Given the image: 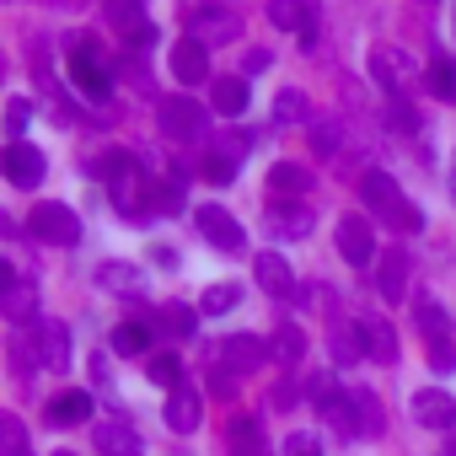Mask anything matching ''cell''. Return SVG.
Returning a JSON list of instances; mask_svg holds the SVG:
<instances>
[{"mask_svg": "<svg viewBox=\"0 0 456 456\" xmlns=\"http://www.w3.org/2000/svg\"><path fill=\"white\" fill-rule=\"evenodd\" d=\"M360 199L370 204V215H376V220H387V225H392V232H408V237H413V232H424V215L408 204V193L397 188V177H392V172H365V177H360Z\"/></svg>", "mask_w": 456, "mask_h": 456, "instance_id": "obj_1", "label": "cell"}, {"mask_svg": "<svg viewBox=\"0 0 456 456\" xmlns=\"http://www.w3.org/2000/svg\"><path fill=\"white\" fill-rule=\"evenodd\" d=\"M28 232H33V242H49V248H76V242H81V215H76L70 204L44 199V204L28 215Z\"/></svg>", "mask_w": 456, "mask_h": 456, "instance_id": "obj_2", "label": "cell"}, {"mask_svg": "<svg viewBox=\"0 0 456 456\" xmlns=\"http://www.w3.org/2000/svg\"><path fill=\"white\" fill-rule=\"evenodd\" d=\"M370 81H376L387 97H403V92L419 81V65H413V54L397 49V44H376V49H370Z\"/></svg>", "mask_w": 456, "mask_h": 456, "instance_id": "obj_3", "label": "cell"}, {"mask_svg": "<svg viewBox=\"0 0 456 456\" xmlns=\"http://www.w3.org/2000/svg\"><path fill=\"white\" fill-rule=\"evenodd\" d=\"M33 354H38V370H65L70 365V328L60 317H38L33 322Z\"/></svg>", "mask_w": 456, "mask_h": 456, "instance_id": "obj_4", "label": "cell"}, {"mask_svg": "<svg viewBox=\"0 0 456 456\" xmlns=\"http://www.w3.org/2000/svg\"><path fill=\"white\" fill-rule=\"evenodd\" d=\"M199 237L209 242V248H220V253H242V225H237V215L232 209H220V204H199Z\"/></svg>", "mask_w": 456, "mask_h": 456, "instance_id": "obj_5", "label": "cell"}, {"mask_svg": "<svg viewBox=\"0 0 456 456\" xmlns=\"http://www.w3.org/2000/svg\"><path fill=\"white\" fill-rule=\"evenodd\" d=\"M0 167H6V183H12V188H38V183H44V172H49L44 151H38V145H28V140H12L6 151H0Z\"/></svg>", "mask_w": 456, "mask_h": 456, "instance_id": "obj_6", "label": "cell"}, {"mask_svg": "<svg viewBox=\"0 0 456 456\" xmlns=\"http://www.w3.org/2000/svg\"><path fill=\"white\" fill-rule=\"evenodd\" d=\"M312 225H317L312 204H301V199H274L269 204V237L274 242H301Z\"/></svg>", "mask_w": 456, "mask_h": 456, "instance_id": "obj_7", "label": "cell"}, {"mask_svg": "<svg viewBox=\"0 0 456 456\" xmlns=\"http://www.w3.org/2000/svg\"><path fill=\"white\" fill-rule=\"evenodd\" d=\"M338 253H344V264H354V269L376 264V232H370L365 215H344V220H338Z\"/></svg>", "mask_w": 456, "mask_h": 456, "instance_id": "obj_8", "label": "cell"}, {"mask_svg": "<svg viewBox=\"0 0 456 456\" xmlns=\"http://www.w3.org/2000/svg\"><path fill=\"white\" fill-rule=\"evenodd\" d=\"M204 129H209V113L199 102H188V97L161 102V134H172V140H204Z\"/></svg>", "mask_w": 456, "mask_h": 456, "instance_id": "obj_9", "label": "cell"}, {"mask_svg": "<svg viewBox=\"0 0 456 456\" xmlns=\"http://www.w3.org/2000/svg\"><path fill=\"white\" fill-rule=\"evenodd\" d=\"M70 81H76L86 97H108V92H113V76H108V65L97 60L92 44H76V49H70Z\"/></svg>", "mask_w": 456, "mask_h": 456, "instance_id": "obj_10", "label": "cell"}, {"mask_svg": "<svg viewBox=\"0 0 456 456\" xmlns=\"http://www.w3.org/2000/svg\"><path fill=\"white\" fill-rule=\"evenodd\" d=\"M92 445H97L102 456H145V440H140V429H134L129 419H97Z\"/></svg>", "mask_w": 456, "mask_h": 456, "instance_id": "obj_11", "label": "cell"}, {"mask_svg": "<svg viewBox=\"0 0 456 456\" xmlns=\"http://www.w3.org/2000/svg\"><path fill=\"white\" fill-rule=\"evenodd\" d=\"M188 28H193L199 44H232V38L242 33V22L225 12V6H199V12L188 17Z\"/></svg>", "mask_w": 456, "mask_h": 456, "instance_id": "obj_12", "label": "cell"}, {"mask_svg": "<svg viewBox=\"0 0 456 456\" xmlns=\"http://www.w3.org/2000/svg\"><path fill=\"white\" fill-rule=\"evenodd\" d=\"M264 360H269V344H258L253 333H232V338L220 344V365H225V370H237V376L258 370Z\"/></svg>", "mask_w": 456, "mask_h": 456, "instance_id": "obj_13", "label": "cell"}, {"mask_svg": "<svg viewBox=\"0 0 456 456\" xmlns=\"http://www.w3.org/2000/svg\"><path fill=\"white\" fill-rule=\"evenodd\" d=\"M253 280H258V290L274 296V301H290V296H296V274H290V264H285L280 253H258Z\"/></svg>", "mask_w": 456, "mask_h": 456, "instance_id": "obj_14", "label": "cell"}, {"mask_svg": "<svg viewBox=\"0 0 456 456\" xmlns=\"http://www.w3.org/2000/svg\"><path fill=\"white\" fill-rule=\"evenodd\" d=\"M413 419L424 429H451L456 424V397L440 392V387H424V392H413Z\"/></svg>", "mask_w": 456, "mask_h": 456, "instance_id": "obj_15", "label": "cell"}, {"mask_svg": "<svg viewBox=\"0 0 456 456\" xmlns=\"http://www.w3.org/2000/svg\"><path fill=\"white\" fill-rule=\"evenodd\" d=\"M161 419H167V429H172V435H193V429L204 424V403H199V392H188V387H177V392L167 397V408H161Z\"/></svg>", "mask_w": 456, "mask_h": 456, "instance_id": "obj_16", "label": "cell"}, {"mask_svg": "<svg viewBox=\"0 0 456 456\" xmlns=\"http://www.w3.org/2000/svg\"><path fill=\"white\" fill-rule=\"evenodd\" d=\"M0 312H6V322H38V285L28 274H12L6 296H0Z\"/></svg>", "mask_w": 456, "mask_h": 456, "instance_id": "obj_17", "label": "cell"}, {"mask_svg": "<svg viewBox=\"0 0 456 456\" xmlns=\"http://www.w3.org/2000/svg\"><path fill=\"white\" fill-rule=\"evenodd\" d=\"M172 76H177L183 86H199V81L209 76V49H204L199 38H183V44H172Z\"/></svg>", "mask_w": 456, "mask_h": 456, "instance_id": "obj_18", "label": "cell"}, {"mask_svg": "<svg viewBox=\"0 0 456 456\" xmlns=\"http://www.w3.org/2000/svg\"><path fill=\"white\" fill-rule=\"evenodd\" d=\"M376 290H381V301H403L408 296V253L403 248H387V258L376 264Z\"/></svg>", "mask_w": 456, "mask_h": 456, "instance_id": "obj_19", "label": "cell"}, {"mask_svg": "<svg viewBox=\"0 0 456 456\" xmlns=\"http://www.w3.org/2000/svg\"><path fill=\"white\" fill-rule=\"evenodd\" d=\"M86 413H92V392H81V387H70V392H60L49 408H44V419L54 424V429H70V424H86Z\"/></svg>", "mask_w": 456, "mask_h": 456, "instance_id": "obj_20", "label": "cell"}, {"mask_svg": "<svg viewBox=\"0 0 456 456\" xmlns=\"http://www.w3.org/2000/svg\"><path fill=\"white\" fill-rule=\"evenodd\" d=\"M269 22L285 28V33H301L306 44L317 38V33H312V6H306V0H269Z\"/></svg>", "mask_w": 456, "mask_h": 456, "instance_id": "obj_21", "label": "cell"}, {"mask_svg": "<svg viewBox=\"0 0 456 456\" xmlns=\"http://www.w3.org/2000/svg\"><path fill=\"white\" fill-rule=\"evenodd\" d=\"M248 145V134H232V140H220L209 156H204V177L209 183H232L237 177V151Z\"/></svg>", "mask_w": 456, "mask_h": 456, "instance_id": "obj_22", "label": "cell"}, {"mask_svg": "<svg viewBox=\"0 0 456 456\" xmlns=\"http://www.w3.org/2000/svg\"><path fill=\"white\" fill-rule=\"evenodd\" d=\"M269 188H274L280 199H306V193H312V172L296 167V161H280V167H269Z\"/></svg>", "mask_w": 456, "mask_h": 456, "instance_id": "obj_23", "label": "cell"}, {"mask_svg": "<svg viewBox=\"0 0 456 456\" xmlns=\"http://www.w3.org/2000/svg\"><path fill=\"white\" fill-rule=\"evenodd\" d=\"M97 285H102V290H113V296H140L145 274H140L134 264H97Z\"/></svg>", "mask_w": 456, "mask_h": 456, "instance_id": "obj_24", "label": "cell"}, {"mask_svg": "<svg viewBox=\"0 0 456 456\" xmlns=\"http://www.w3.org/2000/svg\"><path fill=\"white\" fill-rule=\"evenodd\" d=\"M328 349H333V360L349 370V365L365 354V333H360V322H338V328L328 333Z\"/></svg>", "mask_w": 456, "mask_h": 456, "instance_id": "obj_25", "label": "cell"}, {"mask_svg": "<svg viewBox=\"0 0 456 456\" xmlns=\"http://www.w3.org/2000/svg\"><path fill=\"white\" fill-rule=\"evenodd\" d=\"M360 333H365V354H370V360H381V365H392V360H397V333H392L381 317H365V322H360Z\"/></svg>", "mask_w": 456, "mask_h": 456, "instance_id": "obj_26", "label": "cell"}, {"mask_svg": "<svg viewBox=\"0 0 456 456\" xmlns=\"http://www.w3.org/2000/svg\"><path fill=\"white\" fill-rule=\"evenodd\" d=\"M209 97H215V113H225V118L248 113V81H242V76H220Z\"/></svg>", "mask_w": 456, "mask_h": 456, "instance_id": "obj_27", "label": "cell"}, {"mask_svg": "<svg viewBox=\"0 0 456 456\" xmlns=\"http://www.w3.org/2000/svg\"><path fill=\"white\" fill-rule=\"evenodd\" d=\"M269 354H274V360H280V365H285V370H296V365H301V360H306V333H301V328H290V322H285V328H280V333H274V344H269Z\"/></svg>", "mask_w": 456, "mask_h": 456, "instance_id": "obj_28", "label": "cell"}, {"mask_svg": "<svg viewBox=\"0 0 456 456\" xmlns=\"http://www.w3.org/2000/svg\"><path fill=\"white\" fill-rule=\"evenodd\" d=\"M413 322H419L424 344H429V338H451V322H445L440 301H429V296H419V301H413Z\"/></svg>", "mask_w": 456, "mask_h": 456, "instance_id": "obj_29", "label": "cell"}, {"mask_svg": "<svg viewBox=\"0 0 456 456\" xmlns=\"http://www.w3.org/2000/svg\"><path fill=\"white\" fill-rule=\"evenodd\" d=\"M248 451H264V424L253 413H237L232 419V456H248Z\"/></svg>", "mask_w": 456, "mask_h": 456, "instance_id": "obj_30", "label": "cell"}, {"mask_svg": "<svg viewBox=\"0 0 456 456\" xmlns=\"http://www.w3.org/2000/svg\"><path fill=\"white\" fill-rule=\"evenodd\" d=\"M322 419H328V424H333V429H338L344 440H349V435H360V413H354V392H349V397L338 392V397H333V403L322 408Z\"/></svg>", "mask_w": 456, "mask_h": 456, "instance_id": "obj_31", "label": "cell"}, {"mask_svg": "<svg viewBox=\"0 0 456 456\" xmlns=\"http://www.w3.org/2000/svg\"><path fill=\"white\" fill-rule=\"evenodd\" d=\"M274 118H280V124H306V118H312V102H306V92L285 86V92L274 97Z\"/></svg>", "mask_w": 456, "mask_h": 456, "instance_id": "obj_32", "label": "cell"}, {"mask_svg": "<svg viewBox=\"0 0 456 456\" xmlns=\"http://www.w3.org/2000/svg\"><path fill=\"white\" fill-rule=\"evenodd\" d=\"M113 349L118 354H145L151 349V328L145 322H118L113 328Z\"/></svg>", "mask_w": 456, "mask_h": 456, "instance_id": "obj_33", "label": "cell"}, {"mask_svg": "<svg viewBox=\"0 0 456 456\" xmlns=\"http://www.w3.org/2000/svg\"><path fill=\"white\" fill-rule=\"evenodd\" d=\"M424 81H429V92H435V97L456 102V60H435V65L424 70Z\"/></svg>", "mask_w": 456, "mask_h": 456, "instance_id": "obj_34", "label": "cell"}, {"mask_svg": "<svg viewBox=\"0 0 456 456\" xmlns=\"http://www.w3.org/2000/svg\"><path fill=\"white\" fill-rule=\"evenodd\" d=\"M0 451L6 456H28V429L17 413H0Z\"/></svg>", "mask_w": 456, "mask_h": 456, "instance_id": "obj_35", "label": "cell"}, {"mask_svg": "<svg viewBox=\"0 0 456 456\" xmlns=\"http://www.w3.org/2000/svg\"><path fill=\"white\" fill-rule=\"evenodd\" d=\"M156 387H167V392H177L183 387V365H177V354H151V370H145Z\"/></svg>", "mask_w": 456, "mask_h": 456, "instance_id": "obj_36", "label": "cell"}, {"mask_svg": "<svg viewBox=\"0 0 456 456\" xmlns=\"http://www.w3.org/2000/svg\"><path fill=\"white\" fill-rule=\"evenodd\" d=\"M237 301H242V290H237V285H209V290H204V301H199V312H204V317H220V312H232Z\"/></svg>", "mask_w": 456, "mask_h": 456, "instance_id": "obj_37", "label": "cell"}, {"mask_svg": "<svg viewBox=\"0 0 456 456\" xmlns=\"http://www.w3.org/2000/svg\"><path fill=\"white\" fill-rule=\"evenodd\" d=\"M354 413H360V435H381V403L370 397V392H354Z\"/></svg>", "mask_w": 456, "mask_h": 456, "instance_id": "obj_38", "label": "cell"}, {"mask_svg": "<svg viewBox=\"0 0 456 456\" xmlns=\"http://www.w3.org/2000/svg\"><path fill=\"white\" fill-rule=\"evenodd\" d=\"M381 118H387V124H392L397 134H413V129H419V113H413V102H403V97H392Z\"/></svg>", "mask_w": 456, "mask_h": 456, "instance_id": "obj_39", "label": "cell"}, {"mask_svg": "<svg viewBox=\"0 0 456 456\" xmlns=\"http://www.w3.org/2000/svg\"><path fill=\"white\" fill-rule=\"evenodd\" d=\"M338 140H344V124H333V118L312 124V145H317V156H338Z\"/></svg>", "mask_w": 456, "mask_h": 456, "instance_id": "obj_40", "label": "cell"}, {"mask_svg": "<svg viewBox=\"0 0 456 456\" xmlns=\"http://www.w3.org/2000/svg\"><path fill=\"white\" fill-rule=\"evenodd\" d=\"M28 124H33V102H28V97H12V102H6V129H12V140H22Z\"/></svg>", "mask_w": 456, "mask_h": 456, "instance_id": "obj_41", "label": "cell"}, {"mask_svg": "<svg viewBox=\"0 0 456 456\" xmlns=\"http://www.w3.org/2000/svg\"><path fill=\"white\" fill-rule=\"evenodd\" d=\"M301 392H306V397H312L317 408H328V403L338 397V387H333V376H322V370H317V376H306V381H301Z\"/></svg>", "mask_w": 456, "mask_h": 456, "instance_id": "obj_42", "label": "cell"}, {"mask_svg": "<svg viewBox=\"0 0 456 456\" xmlns=\"http://www.w3.org/2000/svg\"><path fill=\"white\" fill-rule=\"evenodd\" d=\"M161 322H167V333H172V338H188V333H193V312H188V306H177V301L161 312Z\"/></svg>", "mask_w": 456, "mask_h": 456, "instance_id": "obj_43", "label": "cell"}, {"mask_svg": "<svg viewBox=\"0 0 456 456\" xmlns=\"http://www.w3.org/2000/svg\"><path fill=\"white\" fill-rule=\"evenodd\" d=\"M424 349H429V365H435L440 376H445V370H456V344H451V338H429Z\"/></svg>", "mask_w": 456, "mask_h": 456, "instance_id": "obj_44", "label": "cell"}, {"mask_svg": "<svg viewBox=\"0 0 456 456\" xmlns=\"http://www.w3.org/2000/svg\"><path fill=\"white\" fill-rule=\"evenodd\" d=\"M285 456H322V445H317L312 429H290L285 435Z\"/></svg>", "mask_w": 456, "mask_h": 456, "instance_id": "obj_45", "label": "cell"}, {"mask_svg": "<svg viewBox=\"0 0 456 456\" xmlns=\"http://www.w3.org/2000/svg\"><path fill=\"white\" fill-rule=\"evenodd\" d=\"M269 60H274V54H269V49H253V54H248V60H242V70H253V76H258V70H269Z\"/></svg>", "mask_w": 456, "mask_h": 456, "instance_id": "obj_46", "label": "cell"}, {"mask_svg": "<svg viewBox=\"0 0 456 456\" xmlns=\"http://www.w3.org/2000/svg\"><path fill=\"white\" fill-rule=\"evenodd\" d=\"M209 392H215V397H232V376H215V370H209Z\"/></svg>", "mask_w": 456, "mask_h": 456, "instance_id": "obj_47", "label": "cell"}, {"mask_svg": "<svg viewBox=\"0 0 456 456\" xmlns=\"http://www.w3.org/2000/svg\"><path fill=\"white\" fill-rule=\"evenodd\" d=\"M54 456H76V451H54Z\"/></svg>", "mask_w": 456, "mask_h": 456, "instance_id": "obj_48", "label": "cell"}, {"mask_svg": "<svg viewBox=\"0 0 456 456\" xmlns=\"http://www.w3.org/2000/svg\"><path fill=\"white\" fill-rule=\"evenodd\" d=\"M248 456H264V451H248Z\"/></svg>", "mask_w": 456, "mask_h": 456, "instance_id": "obj_49", "label": "cell"}]
</instances>
